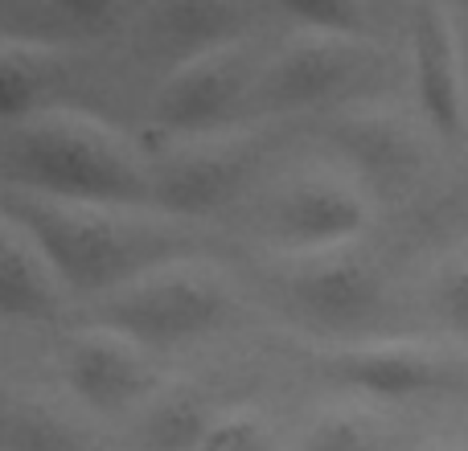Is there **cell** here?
I'll return each instance as SVG.
<instances>
[{"label": "cell", "instance_id": "6da1fadb", "mask_svg": "<svg viewBox=\"0 0 468 451\" xmlns=\"http://www.w3.org/2000/svg\"><path fill=\"white\" fill-rule=\"evenodd\" d=\"M0 214L29 230L70 296L103 299L123 283L197 250L189 222L153 205L58 202L25 189H0Z\"/></svg>", "mask_w": 468, "mask_h": 451}, {"label": "cell", "instance_id": "7a4b0ae2", "mask_svg": "<svg viewBox=\"0 0 468 451\" xmlns=\"http://www.w3.org/2000/svg\"><path fill=\"white\" fill-rule=\"evenodd\" d=\"M0 189L58 202L153 205V156L95 111L58 107L0 123Z\"/></svg>", "mask_w": 468, "mask_h": 451}, {"label": "cell", "instance_id": "3957f363", "mask_svg": "<svg viewBox=\"0 0 468 451\" xmlns=\"http://www.w3.org/2000/svg\"><path fill=\"white\" fill-rule=\"evenodd\" d=\"M234 312V288L206 263H169L95 299L90 324L115 329L136 345H181L214 332Z\"/></svg>", "mask_w": 468, "mask_h": 451}, {"label": "cell", "instance_id": "277c9868", "mask_svg": "<svg viewBox=\"0 0 468 451\" xmlns=\"http://www.w3.org/2000/svg\"><path fill=\"white\" fill-rule=\"evenodd\" d=\"M153 156V205L169 218H210L247 189L255 164L263 161L259 131H214V136L173 140Z\"/></svg>", "mask_w": 468, "mask_h": 451}, {"label": "cell", "instance_id": "5b68a950", "mask_svg": "<svg viewBox=\"0 0 468 451\" xmlns=\"http://www.w3.org/2000/svg\"><path fill=\"white\" fill-rule=\"evenodd\" d=\"M263 62L267 54H259L255 37H247L177 66L153 90V123L177 140L230 131L234 115L255 99Z\"/></svg>", "mask_w": 468, "mask_h": 451}, {"label": "cell", "instance_id": "8992f818", "mask_svg": "<svg viewBox=\"0 0 468 451\" xmlns=\"http://www.w3.org/2000/svg\"><path fill=\"white\" fill-rule=\"evenodd\" d=\"M370 70L374 49L366 37H341V33H321L300 25V33L283 37V46L267 54L250 111L283 115L333 103V99L349 95Z\"/></svg>", "mask_w": 468, "mask_h": 451}, {"label": "cell", "instance_id": "52a82bcc", "mask_svg": "<svg viewBox=\"0 0 468 451\" xmlns=\"http://www.w3.org/2000/svg\"><path fill=\"white\" fill-rule=\"evenodd\" d=\"M283 308L316 332H357L378 320L387 304L382 271L362 250H316L296 255L275 283Z\"/></svg>", "mask_w": 468, "mask_h": 451}, {"label": "cell", "instance_id": "ba28073f", "mask_svg": "<svg viewBox=\"0 0 468 451\" xmlns=\"http://www.w3.org/2000/svg\"><path fill=\"white\" fill-rule=\"evenodd\" d=\"M263 5H242V0H153L136 5L128 33L140 58L165 62L169 74L202 54L255 37V25H263Z\"/></svg>", "mask_w": 468, "mask_h": 451}, {"label": "cell", "instance_id": "9c48e42d", "mask_svg": "<svg viewBox=\"0 0 468 451\" xmlns=\"http://www.w3.org/2000/svg\"><path fill=\"white\" fill-rule=\"evenodd\" d=\"M366 218H370L366 197L329 173H296L263 197L267 238H275L292 255L349 246L362 234Z\"/></svg>", "mask_w": 468, "mask_h": 451}, {"label": "cell", "instance_id": "30bf717a", "mask_svg": "<svg viewBox=\"0 0 468 451\" xmlns=\"http://www.w3.org/2000/svg\"><path fill=\"white\" fill-rule=\"evenodd\" d=\"M62 378L95 411H123V406L140 403V398L148 403L156 394L144 345H136L115 329H99V324H87L66 337Z\"/></svg>", "mask_w": 468, "mask_h": 451}, {"label": "cell", "instance_id": "8fae6325", "mask_svg": "<svg viewBox=\"0 0 468 451\" xmlns=\"http://www.w3.org/2000/svg\"><path fill=\"white\" fill-rule=\"evenodd\" d=\"M136 5L120 0H0V41L41 49H90L123 33Z\"/></svg>", "mask_w": 468, "mask_h": 451}, {"label": "cell", "instance_id": "7c38bea8", "mask_svg": "<svg viewBox=\"0 0 468 451\" xmlns=\"http://www.w3.org/2000/svg\"><path fill=\"white\" fill-rule=\"evenodd\" d=\"M411 62H415V95L440 136H461L464 128V79L461 49H456L452 13L436 0L411 5Z\"/></svg>", "mask_w": 468, "mask_h": 451}, {"label": "cell", "instance_id": "4fadbf2b", "mask_svg": "<svg viewBox=\"0 0 468 451\" xmlns=\"http://www.w3.org/2000/svg\"><path fill=\"white\" fill-rule=\"evenodd\" d=\"M329 373L341 386L366 390L378 398H415L436 394L456 382L452 365L428 345L411 341H374V345H354L329 357Z\"/></svg>", "mask_w": 468, "mask_h": 451}, {"label": "cell", "instance_id": "5bb4252c", "mask_svg": "<svg viewBox=\"0 0 468 451\" xmlns=\"http://www.w3.org/2000/svg\"><path fill=\"white\" fill-rule=\"evenodd\" d=\"M79 49H41L21 46V41H0V123L74 107L70 95L79 90Z\"/></svg>", "mask_w": 468, "mask_h": 451}, {"label": "cell", "instance_id": "9a60e30c", "mask_svg": "<svg viewBox=\"0 0 468 451\" xmlns=\"http://www.w3.org/2000/svg\"><path fill=\"white\" fill-rule=\"evenodd\" d=\"M66 283L58 279L46 250L8 214H0V316L58 320L66 312Z\"/></svg>", "mask_w": 468, "mask_h": 451}, {"label": "cell", "instance_id": "2e32d148", "mask_svg": "<svg viewBox=\"0 0 468 451\" xmlns=\"http://www.w3.org/2000/svg\"><path fill=\"white\" fill-rule=\"evenodd\" d=\"M337 144L378 189H403L420 173V144L411 131L382 115H354L337 123Z\"/></svg>", "mask_w": 468, "mask_h": 451}, {"label": "cell", "instance_id": "e0dca14e", "mask_svg": "<svg viewBox=\"0 0 468 451\" xmlns=\"http://www.w3.org/2000/svg\"><path fill=\"white\" fill-rule=\"evenodd\" d=\"M214 427V414L194 386L153 394L140 414V444L148 451H197Z\"/></svg>", "mask_w": 468, "mask_h": 451}, {"label": "cell", "instance_id": "ac0fdd59", "mask_svg": "<svg viewBox=\"0 0 468 451\" xmlns=\"http://www.w3.org/2000/svg\"><path fill=\"white\" fill-rule=\"evenodd\" d=\"M0 451H87V435L41 398L0 394Z\"/></svg>", "mask_w": 468, "mask_h": 451}, {"label": "cell", "instance_id": "d6986e66", "mask_svg": "<svg viewBox=\"0 0 468 451\" xmlns=\"http://www.w3.org/2000/svg\"><path fill=\"white\" fill-rule=\"evenodd\" d=\"M304 451H387V435L370 414L333 411L308 427Z\"/></svg>", "mask_w": 468, "mask_h": 451}, {"label": "cell", "instance_id": "ffe728a7", "mask_svg": "<svg viewBox=\"0 0 468 451\" xmlns=\"http://www.w3.org/2000/svg\"><path fill=\"white\" fill-rule=\"evenodd\" d=\"M288 21L304 25V29H321V33H341V37H366V21L370 8L357 0H300V5L283 8Z\"/></svg>", "mask_w": 468, "mask_h": 451}, {"label": "cell", "instance_id": "44dd1931", "mask_svg": "<svg viewBox=\"0 0 468 451\" xmlns=\"http://www.w3.org/2000/svg\"><path fill=\"white\" fill-rule=\"evenodd\" d=\"M197 451H271V431L255 411H230L214 419L210 435Z\"/></svg>", "mask_w": 468, "mask_h": 451}, {"label": "cell", "instance_id": "7402d4cb", "mask_svg": "<svg viewBox=\"0 0 468 451\" xmlns=\"http://www.w3.org/2000/svg\"><path fill=\"white\" fill-rule=\"evenodd\" d=\"M431 312L440 316V324L468 337V258L440 267V275L431 279Z\"/></svg>", "mask_w": 468, "mask_h": 451}]
</instances>
